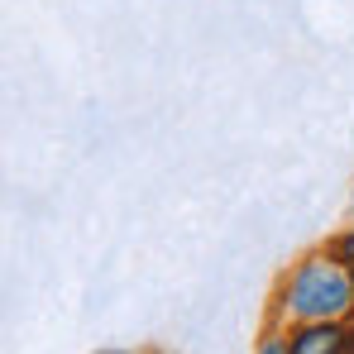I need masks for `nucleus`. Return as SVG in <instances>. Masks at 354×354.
Masks as SVG:
<instances>
[{
  "label": "nucleus",
  "instance_id": "obj_5",
  "mask_svg": "<svg viewBox=\"0 0 354 354\" xmlns=\"http://www.w3.org/2000/svg\"><path fill=\"white\" fill-rule=\"evenodd\" d=\"M263 354H283V350H278V345H268V350H263Z\"/></svg>",
  "mask_w": 354,
  "mask_h": 354
},
{
  "label": "nucleus",
  "instance_id": "obj_3",
  "mask_svg": "<svg viewBox=\"0 0 354 354\" xmlns=\"http://www.w3.org/2000/svg\"><path fill=\"white\" fill-rule=\"evenodd\" d=\"M340 259H345V263H354V235L340 239Z\"/></svg>",
  "mask_w": 354,
  "mask_h": 354
},
{
  "label": "nucleus",
  "instance_id": "obj_4",
  "mask_svg": "<svg viewBox=\"0 0 354 354\" xmlns=\"http://www.w3.org/2000/svg\"><path fill=\"white\" fill-rule=\"evenodd\" d=\"M335 354H354V335H350V340H340V350H335Z\"/></svg>",
  "mask_w": 354,
  "mask_h": 354
},
{
  "label": "nucleus",
  "instance_id": "obj_2",
  "mask_svg": "<svg viewBox=\"0 0 354 354\" xmlns=\"http://www.w3.org/2000/svg\"><path fill=\"white\" fill-rule=\"evenodd\" d=\"M335 350H340V330H330V326L301 330L297 345H292V354H335Z\"/></svg>",
  "mask_w": 354,
  "mask_h": 354
},
{
  "label": "nucleus",
  "instance_id": "obj_1",
  "mask_svg": "<svg viewBox=\"0 0 354 354\" xmlns=\"http://www.w3.org/2000/svg\"><path fill=\"white\" fill-rule=\"evenodd\" d=\"M288 301H292L297 316L326 321V316H340V311L350 306V283H345V273H335L330 263H306L292 278V288H288Z\"/></svg>",
  "mask_w": 354,
  "mask_h": 354
}]
</instances>
